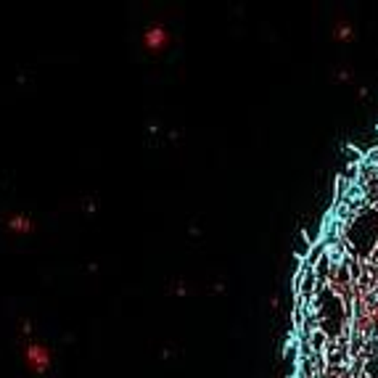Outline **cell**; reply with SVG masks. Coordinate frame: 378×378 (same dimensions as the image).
<instances>
[{"label": "cell", "mask_w": 378, "mask_h": 378, "mask_svg": "<svg viewBox=\"0 0 378 378\" xmlns=\"http://www.w3.org/2000/svg\"><path fill=\"white\" fill-rule=\"evenodd\" d=\"M338 37H350V27H341V29H338Z\"/></svg>", "instance_id": "cell-4"}, {"label": "cell", "mask_w": 378, "mask_h": 378, "mask_svg": "<svg viewBox=\"0 0 378 378\" xmlns=\"http://www.w3.org/2000/svg\"><path fill=\"white\" fill-rule=\"evenodd\" d=\"M24 357H27V365L35 373H45V370L51 368V352L45 350L42 344H29Z\"/></svg>", "instance_id": "cell-1"}, {"label": "cell", "mask_w": 378, "mask_h": 378, "mask_svg": "<svg viewBox=\"0 0 378 378\" xmlns=\"http://www.w3.org/2000/svg\"><path fill=\"white\" fill-rule=\"evenodd\" d=\"M167 40H169V35L164 32V27H159V24H156V27H148L146 37H143L146 48H148V51H154V53L156 51H162V48L167 45Z\"/></svg>", "instance_id": "cell-2"}, {"label": "cell", "mask_w": 378, "mask_h": 378, "mask_svg": "<svg viewBox=\"0 0 378 378\" xmlns=\"http://www.w3.org/2000/svg\"><path fill=\"white\" fill-rule=\"evenodd\" d=\"M8 227H14V230H29V220H24V217H14V220L8 223Z\"/></svg>", "instance_id": "cell-3"}]
</instances>
